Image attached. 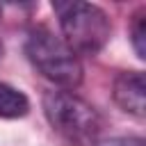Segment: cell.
<instances>
[{
	"instance_id": "4",
	"label": "cell",
	"mask_w": 146,
	"mask_h": 146,
	"mask_svg": "<svg viewBox=\"0 0 146 146\" xmlns=\"http://www.w3.org/2000/svg\"><path fill=\"white\" fill-rule=\"evenodd\" d=\"M112 96H114V103L123 112H128L137 119H144V114H146V80H144L141 71L119 73L112 84Z\"/></svg>"
},
{
	"instance_id": "8",
	"label": "cell",
	"mask_w": 146,
	"mask_h": 146,
	"mask_svg": "<svg viewBox=\"0 0 146 146\" xmlns=\"http://www.w3.org/2000/svg\"><path fill=\"white\" fill-rule=\"evenodd\" d=\"M5 55V46H2V39H0V57Z\"/></svg>"
},
{
	"instance_id": "5",
	"label": "cell",
	"mask_w": 146,
	"mask_h": 146,
	"mask_svg": "<svg viewBox=\"0 0 146 146\" xmlns=\"http://www.w3.org/2000/svg\"><path fill=\"white\" fill-rule=\"evenodd\" d=\"M27 112H30L27 96L7 82H0V119H21Z\"/></svg>"
},
{
	"instance_id": "6",
	"label": "cell",
	"mask_w": 146,
	"mask_h": 146,
	"mask_svg": "<svg viewBox=\"0 0 146 146\" xmlns=\"http://www.w3.org/2000/svg\"><path fill=\"white\" fill-rule=\"evenodd\" d=\"M130 41H132V48H135L137 57L139 59H146V9L144 7L132 16Z\"/></svg>"
},
{
	"instance_id": "3",
	"label": "cell",
	"mask_w": 146,
	"mask_h": 146,
	"mask_svg": "<svg viewBox=\"0 0 146 146\" xmlns=\"http://www.w3.org/2000/svg\"><path fill=\"white\" fill-rule=\"evenodd\" d=\"M52 11L62 30V41L75 55H96L110 41L112 23L98 5L78 0L52 2Z\"/></svg>"
},
{
	"instance_id": "7",
	"label": "cell",
	"mask_w": 146,
	"mask_h": 146,
	"mask_svg": "<svg viewBox=\"0 0 146 146\" xmlns=\"http://www.w3.org/2000/svg\"><path fill=\"white\" fill-rule=\"evenodd\" d=\"M96 146H144V139L141 137H116V139H110V141L96 144Z\"/></svg>"
},
{
	"instance_id": "2",
	"label": "cell",
	"mask_w": 146,
	"mask_h": 146,
	"mask_svg": "<svg viewBox=\"0 0 146 146\" xmlns=\"http://www.w3.org/2000/svg\"><path fill=\"white\" fill-rule=\"evenodd\" d=\"M25 55L30 64L52 84L71 91L82 84L84 71L80 57L62 41V36L52 34L48 27L36 25L25 36Z\"/></svg>"
},
{
	"instance_id": "1",
	"label": "cell",
	"mask_w": 146,
	"mask_h": 146,
	"mask_svg": "<svg viewBox=\"0 0 146 146\" xmlns=\"http://www.w3.org/2000/svg\"><path fill=\"white\" fill-rule=\"evenodd\" d=\"M43 114L50 128L68 146H96L103 132V119L94 105L73 91L52 89L43 94Z\"/></svg>"
}]
</instances>
